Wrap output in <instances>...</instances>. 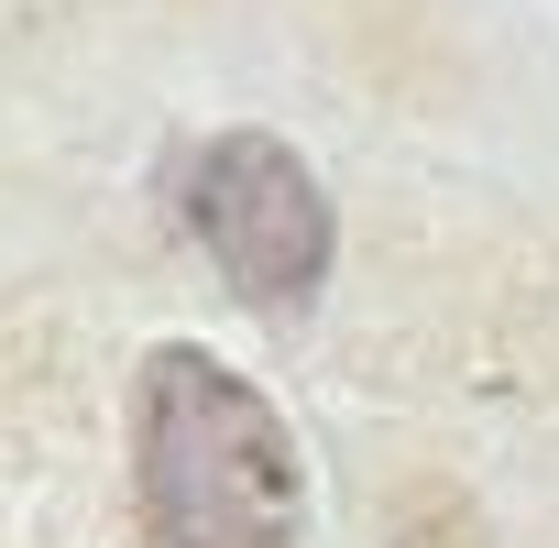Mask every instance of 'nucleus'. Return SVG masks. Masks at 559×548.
<instances>
[{"instance_id":"nucleus-1","label":"nucleus","mask_w":559,"mask_h":548,"mask_svg":"<svg viewBox=\"0 0 559 548\" xmlns=\"http://www.w3.org/2000/svg\"><path fill=\"white\" fill-rule=\"evenodd\" d=\"M132 493L154 548H308L297 439L219 352L165 341L132 395Z\"/></svg>"},{"instance_id":"nucleus-2","label":"nucleus","mask_w":559,"mask_h":548,"mask_svg":"<svg viewBox=\"0 0 559 548\" xmlns=\"http://www.w3.org/2000/svg\"><path fill=\"white\" fill-rule=\"evenodd\" d=\"M176 209L198 252L230 274V297L252 308H308L330 286V198L319 176L274 143V132H219L176 165Z\"/></svg>"}]
</instances>
